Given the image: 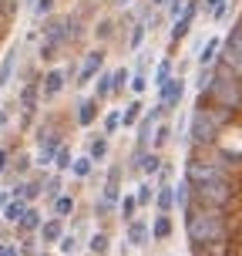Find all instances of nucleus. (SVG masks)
<instances>
[{
  "mask_svg": "<svg viewBox=\"0 0 242 256\" xmlns=\"http://www.w3.org/2000/svg\"><path fill=\"white\" fill-rule=\"evenodd\" d=\"M192 158H209L229 172L236 186V202L226 212L229 222V256H242V108H236L232 125L219 128V138L209 148H192Z\"/></svg>",
  "mask_w": 242,
  "mask_h": 256,
  "instance_id": "1",
  "label": "nucleus"
},
{
  "mask_svg": "<svg viewBox=\"0 0 242 256\" xmlns=\"http://www.w3.org/2000/svg\"><path fill=\"white\" fill-rule=\"evenodd\" d=\"M185 236H189V246H195V243H229V222H226V216H219L212 209L189 206L185 209Z\"/></svg>",
  "mask_w": 242,
  "mask_h": 256,
  "instance_id": "2",
  "label": "nucleus"
},
{
  "mask_svg": "<svg viewBox=\"0 0 242 256\" xmlns=\"http://www.w3.org/2000/svg\"><path fill=\"white\" fill-rule=\"evenodd\" d=\"M216 138H219V128H216L212 118L205 115V108H192V115H189V142H192V148H209Z\"/></svg>",
  "mask_w": 242,
  "mask_h": 256,
  "instance_id": "3",
  "label": "nucleus"
},
{
  "mask_svg": "<svg viewBox=\"0 0 242 256\" xmlns=\"http://www.w3.org/2000/svg\"><path fill=\"white\" fill-rule=\"evenodd\" d=\"M64 81H67V71H61V68L44 71V78H40V94H44V98H57L64 91Z\"/></svg>",
  "mask_w": 242,
  "mask_h": 256,
  "instance_id": "4",
  "label": "nucleus"
},
{
  "mask_svg": "<svg viewBox=\"0 0 242 256\" xmlns=\"http://www.w3.org/2000/svg\"><path fill=\"white\" fill-rule=\"evenodd\" d=\"M182 98H185V81H182V78H172L165 88L158 91V104H165V112L168 108H179Z\"/></svg>",
  "mask_w": 242,
  "mask_h": 256,
  "instance_id": "5",
  "label": "nucleus"
},
{
  "mask_svg": "<svg viewBox=\"0 0 242 256\" xmlns=\"http://www.w3.org/2000/svg\"><path fill=\"white\" fill-rule=\"evenodd\" d=\"M101 64H104V51H91L88 58H84V64H81L77 84H81V88H84V84H91V81H94V74H101Z\"/></svg>",
  "mask_w": 242,
  "mask_h": 256,
  "instance_id": "6",
  "label": "nucleus"
},
{
  "mask_svg": "<svg viewBox=\"0 0 242 256\" xmlns=\"http://www.w3.org/2000/svg\"><path fill=\"white\" fill-rule=\"evenodd\" d=\"M125 236H128L125 243H128V246H135V250H138V246H145V243H148V236H152V226H148L145 219H135V222H128Z\"/></svg>",
  "mask_w": 242,
  "mask_h": 256,
  "instance_id": "7",
  "label": "nucleus"
},
{
  "mask_svg": "<svg viewBox=\"0 0 242 256\" xmlns=\"http://www.w3.org/2000/svg\"><path fill=\"white\" fill-rule=\"evenodd\" d=\"M64 236V219H57V216H51V219H44V226H40V232H37V240H44V243H61Z\"/></svg>",
  "mask_w": 242,
  "mask_h": 256,
  "instance_id": "8",
  "label": "nucleus"
},
{
  "mask_svg": "<svg viewBox=\"0 0 242 256\" xmlns=\"http://www.w3.org/2000/svg\"><path fill=\"white\" fill-rule=\"evenodd\" d=\"M219 54H222V38H209L199 51V68H212L219 61Z\"/></svg>",
  "mask_w": 242,
  "mask_h": 256,
  "instance_id": "9",
  "label": "nucleus"
},
{
  "mask_svg": "<svg viewBox=\"0 0 242 256\" xmlns=\"http://www.w3.org/2000/svg\"><path fill=\"white\" fill-rule=\"evenodd\" d=\"M155 209L158 216H168L175 209V186H158V196H155Z\"/></svg>",
  "mask_w": 242,
  "mask_h": 256,
  "instance_id": "10",
  "label": "nucleus"
},
{
  "mask_svg": "<svg viewBox=\"0 0 242 256\" xmlns=\"http://www.w3.org/2000/svg\"><path fill=\"white\" fill-rule=\"evenodd\" d=\"M94 118H98V98H81V104H77V125L88 128V125H94Z\"/></svg>",
  "mask_w": 242,
  "mask_h": 256,
  "instance_id": "11",
  "label": "nucleus"
},
{
  "mask_svg": "<svg viewBox=\"0 0 242 256\" xmlns=\"http://www.w3.org/2000/svg\"><path fill=\"white\" fill-rule=\"evenodd\" d=\"M40 226H44V219H40V209H37V206H30V209H27V216L17 222V232L30 236V232H40Z\"/></svg>",
  "mask_w": 242,
  "mask_h": 256,
  "instance_id": "12",
  "label": "nucleus"
},
{
  "mask_svg": "<svg viewBox=\"0 0 242 256\" xmlns=\"http://www.w3.org/2000/svg\"><path fill=\"white\" fill-rule=\"evenodd\" d=\"M88 158L91 162H104L108 158V135H91L88 138Z\"/></svg>",
  "mask_w": 242,
  "mask_h": 256,
  "instance_id": "13",
  "label": "nucleus"
},
{
  "mask_svg": "<svg viewBox=\"0 0 242 256\" xmlns=\"http://www.w3.org/2000/svg\"><path fill=\"white\" fill-rule=\"evenodd\" d=\"M108 94H115V71H101L98 81H94V98L104 102Z\"/></svg>",
  "mask_w": 242,
  "mask_h": 256,
  "instance_id": "14",
  "label": "nucleus"
},
{
  "mask_svg": "<svg viewBox=\"0 0 242 256\" xmlns=\"http://www.w3.org/2000/svg\"><path fill=\"white\" fill-rule=\"evenodd\" d=\"M17 54H20V48H7L3 61H0V88H7V84H10V74H13V64H17Z\"/></svg>",
  "mask_w": 242,
  "mask_h": 256,
  "instance_id": "15",
  "label": "nucleus"
},
{
  "mask_svg": "<svg viewBox=\"0 0 242 256\" xmlns=\"http://www.w3.org/2000/svg\"><path fill=\"white\" fill-rule=\"evenodd\" d=\"M37 98H44V94H40V81H27L24 88H20V104H24V112H34Z\"/></svg>",
  "mask_w": 242,
  "mask_h": 256,
  "instance_id": "16",
  "label": "nucleus"
},
{
  "mask_svg": "<svg viewBox=\"0 0 242 256\" xmlns=\"http://www.w3.org/2000/svg\"><path fill=\"white\" fill-rule=\"evenodd\" d=\"M27 209H30V202H24V199H13V202L7 206L0 216H3V222H13V226H17V222L27 216Z\"/></svg>",
  "mask_w": 242,
  "mask_h": 256,
  "instance_id": "17",
  "label": "nucleus"
},
{
  "mask_svg": "<svg viewBox=\"0 0 242 256\" xmlns=\"http://www.w3.org/2000/svg\"><path fill=\"white\" fill-rule=\"evenodd\" d=\"M88 250H91L94 256H104L108 250H111V232H104V230L91 232V240H88Z\"/></svg>",
  "mask_w": 242,
  "mask_h": 256,
  "instance_id": "18",
  "label": "nucleus"
},
{
  "mask_svg": "<svg viewBox=\"0 0 242 256\" xmlns=\"http://www.w3.org/2000/svg\"><path fill=\"white\" fill-rule=\"evenodd\" d=\"M172 230H175V226H172V216H155L152 219V240H158V243H162V240H168V236H172Z\"/></svg>",
  "mask_w": 242,
  "mask_h": 256,
  "instance_id": "19",
  "label": "nucleus"
},
{
  "mask_svg": "<svg viewBox=\"0 0 242 256\" xmlns=\"http://www.w3.org/2000/svg\"><path fill=\"white\" fill-rule=\"evenodd\" d=\"M118 212H121V219H125V222H135V212H138V196L125 192V196H121V202H118Z\"/></svg>",
  "mask_w": 242,
  "mask_h": 256,
  "instance_id": "20",
  "label": "nucleus"
},
{
  "mask_svg": "<svg viewBox=\"0 0 242 256\" xmlns=\"http://www.w3.org/2000/svg\"><path fill=\"white\" fill-rule=\"evenodd\" d=\"M172 78H175V74H172V58H162V61H158V68H155V88L162 91Z\"/></svg>",
  "mask_w": 242,
  "mask_h": 256,
  "instance_id": "21",
  "label": "nucleus"
},
{
  "mask_svg": "<svg viewBox=\"0 0 242 256\" xmlns=\"http://www.w3.org/2000/svg\"><path fill=\"white\" fill-rule=\"evenodd\" d=\"M162 155L158 152H141V172H145V176H158V172H162Z\"/></svg>",
  "mask_w": 242,
  "mask_h": 256,
  "instance_id": "22",
  "label": "nucleus"
},
{
  "mask_svg": "<svg viewBox=\"0 0 242 256\" xmlns=\"http://www.w3.org/2000/svg\"><path fill=\"white\" fill-rule=\"evenodd\" d=\"M141 115H145V104H141V102H131V104L125 108V112H121V125L131 128L135 122H141Z\"/></svg>",
  "mask_w": 242,
  "mask_h": 256,
  "instance_id": "23",
  "label": "nucleus"
},
{
  "mask_svg": "<svg viewBox=\"0 0 242 256\" xmlns=\"http://www.w3.org/2000/svg\"><path fill=\"white\" fill-rule=\"evenodd\" d=\"M175 206H179V209H189V206H192V186H189V179L175 182Z\"/></svg>",
  "mask_w": 242,
  "mask_h": 256,
  "instance_id": "24",
  "label": "nucleus"
},
{
  "mask_svg": "<svg viewBox=\"0 0 242 256\" xmlns=\"http://www.w3.org/2000/svg\"><path fill=\"white\" fill-rule=\"evenodd\" d=\"M61 186H64V179H61V176H51V179H44V196L51 199V206H54V202H57V199L64 196V192H61Z\"/></svg>",
  "mask_w": 242,
  "mask_h": 256,
  "instance_id": "25",
  "label": "nucleus"
},
{
  "mask_svg": "<svg viewBox=\"0 0 242 256\" xmlns=\"http://www.w3.org/2000/svg\"><path fill=\"white\" fill-rule=\"evenodd\" d=\"M54 216H57V219L74 216V196H61V199L54 202Z\"/></svg>",
  "mask_w": 242,
  "mask_h": 256,
  "instance_id": "26",
  "label": "nucleus"
},
{
  "mask_svg": "<svg viewBox=\"0 0 242 256\" xmlns=\"http://www.w3.org/2000/svg\"><path fill=\"white\" fill-rule=\"evenodd\" d=\"M91 166L94 162H91L88 155H81V158H74V166H71V176L74 179H91Z\"/></svg>",
  "mask_w": 242,
  "mask_h": 256,
  "instance_id": "27",
  "label": "nucleus"
},
{
  "mask_svg": "<svg viewBox=\"0 0 242 256\" xmlns=\"http://www.w3.org/2000/svg\"><path fill=\"white\" fill-rule=\"evenodd\" d=\"M57 172H71V166H74V152H71V145H61V152H57Z\"/></svg>",
  "mask_w": 242,
  "mask_h": 256,
  "instance_id": "28",
  "label": "nucleus"
},
{
  "mask_svg": "<svg viewBox=\"0 0 242 256\" xmlns=\"http://www.w3.org/2000/svg\"><path fill=\"white\" fill-rule=\"evenodd\" d=\"M172 128H175V125H158V128H155V138H152V152H158V148H162V145H165V142L172 138Z\"/></svg>",
  "mask_w": 242,
  "mask_h": 256,
  "instance_id": "29",
  "label": "nucleus"
},
{
  "mask_svg": "<svg viewBox=\"0 0 242 256\" xmlns=\"http://www.w3.org/2000/svg\"><path fill=\"white\" fill-rule=\"evenodd\" d=\"M135 196H138V206H148L155 199V196H158V189H155L152 182H141L138 186V192H135Z\"/></svg>",
  "mask_w": 242,
  "mask_h": 256,
  "instance_id": "30",
  "label": "nucleus"
},
{
  "mask_svg": "<svg viewBox=\"0 0 242 256\" xmlns=\"http://www.w3.org/2000/svg\"><path fill=\"white\" fill-rule=\"evenodd\" d=\"M128 84H131V71H128V68H118L115 71V94H121Z\"/></svg>",
  "mask_w": 242,
  "mask_h": 256,
  "instance_id": "31",
  "label": "nucleus"
},
{
  "mask_svg": "<svg viewBox=\"0 0 242 256\" xmlns=\"http://www.w3.org/2000/svg\"><path fill=\"white\" fill-rule=\"evenodd\" d=\"M118 128H121V112H108L104 115V135H115Z\"/></svg>",
  "mask_w": 242,
  "mask_h": 256,
  "instance_id": "32",
  "label": "nucleus"
},
{
  "mask_svg": "<svg viewBox=\"0 0 242 256\" xmlns=\"http://www.w3.org/2000/svg\"><path fill=\"white\" fill-rule=\"evenodd\" d=\"M57 250H61L64 256H71V253H77V236H74V232H67V236H64L61 243H57Z\"/></svg>",
  "mask_w": 242,
  "mask_h": 256,
  "instance_id": "33",
  "label": "nucleus"
},
{
  "mask_svg": "<svg viewBox=\"0 0 242 256\" xmlns=\"http://www.w3.org/2000/svg\"><path fill=\"white\" fill-rule=\"evenodd\" d=\"M141 40H145V24H135V30H131V38H128V48L131 51H138Z\"/></svg>",
  "mask_w": 242,
  "mask_h": 256,
  "instance_id": "34",
  "label": "nucleus"
},
{
  "mask_svg": "<svg viewBox=\"0 0 242 256\" xmlns=\"http://www.w3.org/2000/svg\"><path fill=\"white\" fill-rule=\"evenodd\" d=\"M30 166H34V158H27V155H17V158H13V172H17V176H24V172H27V168H30Z\"/></svg>",
  "mask_w": 242,
  "mask_h": 256,
  "instance_id": "35",
  "label": "nucleus"
},
{
  "mask_svg": "<svg viewBox=\"0 0 242 256\" xmlns=\"http://www.w3.org/2000/svg\"><path fill=\"white\" fill-rule=\"evenodd\" d=\"M111 209H115V202H108V199H98V202H94V216L104 219V216H111Z\"/></svg>",
  "mask_w": 242,
  "mask_h": 256,
  "instance_id": "36",
  "label": "nucleus"
},
{
  "mask_svg": "<svg viewBox=\"0 0 242 256\" xmlns=\"http://www.w3.org/2000/svg\"><path fill=\"white\" fill-rule=\"evenodd\" d=\"M37 54H40V61H54V58H57V44H47V40H44Z\"/></svg>",
  "mask_w": 242,
  "mask_h": 256,
  "instance_id": "37",
  "label": "nucleus"
},
{
  "mask_svg": "<svg viewBox=\"0 0 242 256\" xmlns=\"http://www.w3.org/2000/svg\"><path fill=\"white\" fill-rule=\"evenodd\" d=\"M51 10H54V0H37V17H40V20H47Z\"/></svg>",
  "mask_w": 242,
  "mask_h": 256,
  "instance_id": "38",
  "label": "nucleus"
},
{
  "mask_svg": "<svg viewBox=\"0 0 242 256\" xmlns=\"http://www.w3.org/2000/svg\"><path fill=\"white\" fill-rule=\"evenodd\" d=\"M121 172H125V166H121V162H115V166L108 168V182H115V186H118V182H121Z\"/></svg>",
  "mask_w": 242,
  "mask_h": 256,
  "instance_id": "39",
  "label": "nucleus"
},
{
  "mask_svg": "<svg viewBox=\"0 0 242 256\" xmlns=\"http://www.w3.org/2000/svg\"><path fill=\"white\" fill-rule=\"evenodd\" d=\"M111 34H115V24H111V20H101V24H98V38H111Z\"/></svg>",
  "mask_w": 242,
  "mask_h": 256,
  "instance_id": "40",
  "label": "nucleus"
},
{
  "mask_svg": "<svg viewBox=\"0 0 242 256\" xmlns=\"http://www.w3.org/2000/svg\"><path fill=\"white\" fill-rule=\"evenodd\" d=\"M222 4H226V0H202V10H205V14H216Z\"/></svg>",
  "mask_w": 242,
  "mask_h": 256,
  "instance_id": "41",
  "label": "nucleus"
},
{
  "mask_svg": "<svg viewBox=\"0 0 242 256\" xmlns=\"http://www.w3.org/2000/svg\"><path fill=\"white\" fill-rule=\"evenodd\" d=\"M158 186H172V166H165L158 172Z\"/></svg>",
  "mask_w": 242,
  "mask_h": 256,
  "instance_id": "42",
  "label": "nucleus"
},
{
  "mask_svg": "<svg viewBox=\"0 0 242 256\" xmlns=\"http://www.w3.org/2000/svg\"><path fill=\"white\" fill-rule=\"evenodd\" d=\"M10 166H13V162H10V152H7V148H0V172H7Z\"/></svg>",
  "mask_w": 242,
  "mask_h": 256,
  "instance_id": "43",
  "label": "nucleus"
},
{
  "mask_svg": "<svg viewBox=\"0 0 242 256\" xmlns=\"http://www.w3.org/2000/svg\"><path fill=\"white\" fill-rule=\"evenodd\" d=\"M13 202V192L7 189V192H0V212H3V209H7V206Z\"/></svg>",
  "mask_w": 242,
  "mask_h": 256,
  "instance_id": "44",
  "label": "nucleus"
},
{
  "mask_svg": "<svg viewBox=\"0 0 242 256\" xmlns=\"http://www.w3.org/2000/svg\"><path fill=\"white\" fill-rule=\"evenodd\" d=\"M20 253H24V256H30V253H34V240H30V236H27L24 243H20ZM34 256H37V253H34Z\"/></svg>",
  "mask_w": 242,
  "mask_h": 256,
  "instance_id": "45",
  "label": "nucleus"
},
{
  "mask_svg": "<svg viewBox=\"0 0 242 256\" xmlns=\"http://www.w3.org/2000/svg\"><path fill=\"white\" fill-rule=\"evenodd\" d=\"M229 10H232L229 4H222V7H219V10L212 14V17H216V20H226V17H229Z\"/></svg>",
  "mask_w": 242,
  "mask_h": 256,
  "instance_id": "46",
  "label": "nucleus"
},
{
  "mask_svg": "<svg viewBox=\"0 0 242 256\" xmlns=\"http://www.w3.org/2000/svg\"><path fill=\"white\" fill-rule=\"evenodd\" d=\"M3 256H24V253H20V246H7L3 243Z\"/></svg>",
  "mask_w": 242,
  "mask_h": 256,
  "instance_id": "47",
  "label": "nucleus"
},
{
  "mask_svg": "<svg viewBox=\"0 0 242 256\" xmlns=\"http://www.w3.org/2000/svg\"><path fill=\"white\" fill-rule=\"evenodd\" d=\"M0 125H7V112L3 108H0Z\"/></svg>",
  "mask_w": 242,
  "mask_h": 256,
  "instance_id": "48",
  "label": "nucleus"
},
{
  "mask_svg": "<svg viewBox=\"0 0 242 256\" xmlns=\"http://www.w3.org/2000/svg\"><path fill=\"white\" fill-rule=\"evenodd\" d=\"M0 4H20V0H0Z\"/></svg>",
  "mask_w": 242,
  "mask_h": 256,
  "instance_id": "49",
  "label": "nucleus"
},
{
  "mask_svg": "<svg viewBox=\"0 0 242 256\" xmlns=\"http://www.w3.org/2000/svg\"><path fill=\"white\" fill-rule=\"evenodd\" d=\"M152 4H168V0H152Z\"/></svg>",
  "mask_w": 242,
  "mask_h": 256,
  "instance_id": "50",
  "label": "nucleus"
},
{
  "mask_svg": "<svg viewBox=\"0 0 242 256\" xmlns=\"http://www.w3.org/2000/svg\"><path fill=\"white\" fill-rule=\"evenodd\" d=\"M37 256H51V253H37Z\"/></svg>",
  "mask_w": 242,
  "mask_h": 256,
  "instance_id": "51",
  "label": "nucleus"
}]
</instances>
